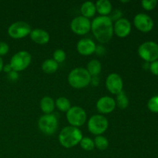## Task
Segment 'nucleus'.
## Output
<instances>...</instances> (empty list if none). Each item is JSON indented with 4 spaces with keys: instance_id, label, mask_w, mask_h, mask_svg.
<instances>
[{
    "instance_id": "423d86ee",
    "label": "nucleus",
    "mask_w": 158,
    "mask_h": 158,
    "mask_svg": "<svg viewBox=\"0 0 158 158\" xmlns=\"http://www.w3.org/2000/svg\"><path fill=\"white\" fill-rule=\"evenodd\" d=\"M39 129L46 135H52L58 128V119L54 114H44L38 120Z\"/></svg>"
},
{
    "instance_id": "7ed1b4c3",
    "label": "nucleus",
    "mask_w": 158,
    "mask_h": 158,
    "mask_svg": "<svg viewBox=\"0 0 158 158\" xmlns=\"http://www.w3.org/2000/svg\"><path fill=\"white\" fill-rule=\"evenodd\" d=\"M90 75L86 69L77 67L70 71L68 76V82L75 89H83L86 87L91 82Z\"/></svg>"
},
{
    "instance_id": "0eeeda50",
    "label": "nucleus",
    "mask_w": 158,
    "mask_h": 158,
    "mask_svg": "<svg viewBox=\"0 0 158 158\" xmlns=\"http://www.w3.org/2000/svg\"><path fill=\"white\" fill-rule=\"evenodd\" d=\"M138 55L146 62H154L158 59V44L155 42L148 41L138 47Z\"/></svg>"
},
{
    "instance_id": "a211bd4d",
    "label": "nucleus",
    "mask_w": 158,
    "mask_h": 158,
    "mask_svg": "<svg viewBox=\"0 0 158 158\" xmlns=\"http://www.w3.org/2000/svg\"><path fill=\"white\" fill-rule=\"evenodd\" d=\"M55 102L50 97H44L40 100V108L45 114H51L55 109Z\"/></svg>"
},
{
    "instance_id": "2f4dec72",
    "label": "nucleus",
    "mask_w": 158,
    "mask_h": 158,
    "mask_svg": "<svg viewBox=\"0 0 158 158\" xmlns=\"http://www.w3.org/2000/svg\"><path fill=\"white\" fill-rule=\"evenodd\" d=\"M8 77L10 80H16L17 79L19 78V75H18V73L15 72V71H11L9 73H8Z\"/></svg>"
},
{
    "instance_id": "5701e85b",
    "label": "nucleus",
    "mask_w": 158,
    "mask_h": 158,
    "mask_svg": "<svg viewBox=\"0 0 158 158\" xmlns=\"http://www.w3.org/2000/svg\"><path fill=\"white\" fill-rule=\"evenodd\" d=\"M116 105L118 106L120 109L124 110L129 105V99H128L127 96L125 94L123 91H121L117 94V99H116Z\"/></svg>"
},
{
    "instance_id": "f704fd0d",
    "label": "nucleus",
    "mask_w": 158,
    "mask_h": 158,
    "mask_svg": "<svg viewBox=\"0 0 158 158\" xmlns=\"http://www.w3.org/2000/svg\"><path fill=\"white\" fill-rule=\"evenodd\" d=\"M120 2H122V3H126V2H129V1H120Z\"/></svg>"
},
{
    "instance_id": "9b49d317",
    "label": "nucleus",
    "mask_w": 158,
    "mask_h": 158,
    "mask_svg": "<svg viewBox=\"0 0 158 158\" xmlns=\"http://www.w3.org/2000/svg\"><path fill=\"white\" fill-rule=\"evenodd\" d=\"M134 24L138 30L148 32L154 28V21L151 16L144 13H139L134 19Z\"/></svg>"
},
{
    "instance_id": "dca6fc26",
    "label": "nucleus",
    "mask_w": 158,
    "mask_h": 158,
    "mask_svg": "<svg viewBox=\"0 0 158 158\" xmlns=\"http://www.w3.org/2000/svg\"><path fill=\"white\" fill-rule=\"evenodd\" d=\"M30 38L34 43L40 45H45L49 43V34L46 30L42 29H32L30 34Z\"/></svg>"
},
{
    "instance_id": "c756f323",
    "label": "nucleus",
    "mask_w": 158,
    "mask_h": 158,
    "mask_svg": "<svg viewBox=\"0 0 158 158\" xmlns=\"http://www.w3.org/2000/svg\"><path fill=\"white\" fill-rule=\"evenodd\" d=\"M150 70L154 75L158 76V60L152 62L150 65Z\"/></svg>"
},
{
    "instance_id": "aec40b11",
    "label": "nucleus",
    "mask_w": 158,
    "mask_h": 158,
    "mask_svg": "<svg viewBox=\"0 0 158 158\" xmlns=\"http://www.w3.org/2000/svg\"><path fill=\"white\" fill-rule=\"evenodd\" d=\"M59 68V63H57L53 59H47L42 64V69L46 74H52L57 71Z\"/></svg>"
},
{
    "instance_id": "ddd939ff",
    "label": "nucleus",
    "mask_w": 158,
    "mask_h": 158,
    "mask_svg": "<svg viewBox=\"0 0 158 158\" xmlns=\"http://www.w3.org/2000/svg\"><path fill=\"white\" fill-rule=\"evenodd\" d=\"M97 109L100 113L103 114H110L116 108V101L114 98L108 96L102 97L97 100Z\"/></svg>"
},
{
    "instance_id": "6e6552de",
    "label": "nucleus",
    "mask_w": 158,
    "mask_h": 158,
    "mask_svg": "<svg viewBox=\"0 0 158 158\" xmlns=\"http://www.w3.org/2000/svg\"><path fill=\"white\" fill-rule=\"evenodd\" d=\"M66 120L70 126L77 128L82 127L86 121V111L80 106H71L66 112Z\"/></svg>"
},
{
    "instance_id": "7c9ffc66",
    "label": "nucleus",
    "mask_w": 158,
    "mask_h": 158,
    "mask_svg": "<svg viewBox=\"0 0 158 158\" xmlns=\"http://www.w3.org/2000/svg\"><path fill=\"white\" fill-rule=\"evenodd\" d=\"M111 16H109L110 19L111 20H115V22L117 21V20H118L119 19L121 18V12H120V10H118V9H117V10H114V12H111Z\"/></svg>"
},
{
    "instance_id": "4be33fe9",
    "label": "nucleus",
    "mask_w": 158,
    "mask_h": 158,
    "mask_svg": "<svg viewBox=\"0 0 158 158\" xmlns=\"http://www.w3.org/2000/svg\"><path fill=\"white\" fill-rule=\"evenodd\" d=\"M56 107L62 112H67L71 108L70 101L65 97H60L56 99L55 102Z\"/></svg>"
},
{
    "instance_id": "2eb2a0df",
    "label": "nucleus",
    "mask_w": 158,
    "mask_h": 158,
    "mask_svg": "<svg viewBox=\"0 0 158 158\" xmlns=\"http://www.w3.org/2000/svg\"><path fill=\"white\" fill-rule=\"evenodd\" d=\"M97 46L91 39L84 38L77 43V52L83 56H89L96 52Z\"/></svg>"
},
{
    "instance_id": "4468645a",
    "label": "nucleus",
    "mask_w": 158,
    "mask_h": 158,
    "mask_svg": "<svg viewBox=\"0 0 158 158\" xmlns=\"http://www.w3.org/2000/svg\"><path fill=\"white\" fill-rule=\"evenodd\" d=\"M131 32V24L127 19L120 18L114 24V33L120 38H125Z\"/></svg>"
},
{
    "instance_id": "393cba45",
    "label": "nucleus",
    "mask_w": 158,
    "mask_h": 158,
    "mask_svg": "<svg viewBox=\"0 0 158 158\" xmlns=\"http://www.w3.org/2000/svg\"><path fill=\"white\" fill-rule=\"evenodd\" d=\"M80 145L82 149L86 151H93L95 148L94 141L89 137H83L80 142Z\"/></svg>"
},
{
    "instance_id": "6ab92c4d",
    "label": "nucleus",
    "mask_w": 158,
    "mask_h": 158,
    "mask_svg": "<svg viewBox=\"0 0 158 158\" xmlns=\"http://www.w3.org/2000/svg\"><path fill=\"white\" fill-rule=\"evenodd\" d=\"M80 12H81L82 15L83 17H86L87 19L94 16V15L97 12L95 4L89 1L85 2L82 4L81 8H80Z\"/></svg>"
},
{
    "instance_id": "1a4fd4ad",
    "label": "nucleus",
    "mask_w": 158,
    "mask_h": 158,
    "mask_svg": "<svg viewBox=\"0 0 158 158\" xmlns=\"http://www.w3.org/2000/svg\"><path fill=\"white\" fill-rule=\"evenodd\" d=\"M31 31H32V29L29 24H28L26 22L19 21L9 26L8 29V34L11 38L19 40L29 35Z\"/></svg>"
},
{
    "instance_id": "f3484780",
    "label": "nucleus",
    "mask_w": 158,
    "mask_h": 158,
    "mask_svg": "<svg viewBox=\"0 0 158 158\" xmlns=\"http://www.w3.org/2000/svg\"><path fill=\"white\" fill-rule=\"evenodd\" d=\"M95 6L97 12L101 16H108L112 12V4L108 0H98Z\"/></svg>"
},
{
    "instance_id": "cd10ccee",
    "label": "nucleus",
    "mask_w": 158,
    "mask_h": 158,
    "mask_svg": "<svg viewBox=\"0 0 158 158\" xmlns=\"http://www.w3.org/2000/svg\"><path fill=\"white\" fill-rule=\"evenodd\" d=\"M157 0H143L141 2V6L146 10H153L157 6Z\"/></svg>"
},
{
    "instance_id": "f03ea898",
    "label": "nucleus",
    "mask_w": 158,
    "mask_h": 158,
    "mask_svg": "<svg viewBox=\"0 0 158 158\" xmlns=\"http://www.w3.org/2000/svg\"><path fill=\"white\" fill-rule=\"evenodd\" d=\"M83 134L79 128L72 126L65 127L59 135V142L65 148H71L80 143Z\"/></svg>"
},
{
    "instance_id": "9d476101",
    "label": "nucleus",
    "mask_w": 158,
    "mask_h": 158,
    "mask_svg": "<svg viewBox=\"0 0 158 158\" xmlns=\"http://www.w3.org/2000/svg\"><path fill=\"white\" fill-rule=\"evenodd\" d=\"M70 29L77 35H86L91 30V22L89 19L79 15L73 19L70 23Z\"/></svg>"
},
{
    "instance_id": "bb28decb",
    "label": "nucleus",
    "mask_w": 158,
    "mask_h": 158,
    "mask_svg": "<svg viewBox=\"0 0 158 158\" xmlns=\"http://www.w3.org/2000/svg\"><path fill=\"white\" fill-rule=\"evenodd\" d=\"M148 107L151 112L158 113V96L151 97L148 103Z\"/></svg>"
},
{
    "instance_id": "f257e3e1",
    "label": "nucleus",
    "mask_w": 158,
    "mask_h": 158,
    "mask_svg": "<svg viewBox=\"0 0 158 158\" xmlns=\"http://www.w3.org/2000/svg\"><path fill=\"white\" fill-rule=\"evenodd\" d=\"M91 30L97 41L106 43L114 35V24L109 16H97L91 23Z\"/></svg>"
},
{
    "instance_id": "39448f33",
    "label": "nucleus",
    "mask_w": 158,
    "mask_h": 158,
    "mask_svg": "<svg viewBox=\"0 0 158 158\" xmlns=\"http://www.w3.org/2000/svg\"><path fill=\"white\" fill-rule=\"evenodd\" d=\"M32 60V56L27 51H19L12 56L10 60V66L12 70L20 72L26 69L29 66Z\"/></svg>"
},
{
    "instance_id": "473e14b6",
    "label": "nucleus",
    "mask_w": 158,
    "mask_h": 158,
    "mask_svg": "<svg viewBox=\"0 0 158 158\" xmlns=\"http://www.w3.org/2000/svg\"><path fill=\"white\" fill-rule=\"evenodd\" d=\"M3 70H4L6 73H9L11 71H12V67H11L10 64H7L6 65V66H3Z\"/></svg>"
},
{
    "instance_id": "a878e982",
    "label": "nucleus",
    "mask_w": 158,
    "mask_h": 158,
    "mask_svg": "<svg viewBox=\"0 0 158 158\" xmlns=\"http://www.w3.org/2000/svg\"><path fill=\"white\" fill-rule=\"evenodd\" d=\"M52 57H53V60H55L57 63H61L66 60V54L64 50L58 49H56V50L54 51L53 54H52Z\"/></svg>"
},
{
    "instance_id": "20e7f679",
    "label": "nucleus",
    "mask_w": 158,
    "mask_h": 158,
    "mask_svg": "<svg viewBox=\"0 0 158 158\" xmlns=\"http://www.w3.org/2000/svg\"><path fill=\"white\" fill-rule=\"evenodd\" d=\"M109 123L107 119L103 115H96L92 116L89 119L87 123V128L89 133L94 135H101L103 133L106 132L107 130Z\"/></svg>"
},
{
    "instance_id": "f8f14e48",
    "label": "nucleus",
    "mask_w": 158,
    "mask_h": 158,
    "mask_svg": "<svg viewBox=\"0 0 158 158\" xmlns=\"http://www.w3.org/2000/svg\"><path fill=\"white\" fill-rule=\"evenodd\" d=\"M106 86L108 91L112 94H118L123 91V82L119 74L113 73L108 75L106 80Z\"/></svg>"
},
{
    "instance_id": "72a5a7b5",
    "label": "nucleus",
    "mask_w": 158,
    "mask_h": 158,
    "mask_svg": "<svg viewBox=\"0 0 158 158\" xmlns=\"http://www.w3.org/2000/svg\"><path fill=\"white\" fill-rule=\"evenodd\" d=\"M3 66H4V64H3V60L2 59V57L0 56V73L3 70Z\"/></svg>"
},
{
    "instance_id": "c85d7f7f",
    "label": "nucleus",
    "mask_w": 158,
    "mask_h": 158,
    "mask_svg": "<svg viewBox=\"0 0 158 158\" xmlns=\"http://www.w3.org/2000/svg\"><path fill=\"white\" fill-rule=\"evenodd\" d=\"M9 50V46L5 42H0V56H5L8 53Z\"/></svg>"
},
{
    "instance_id": "412c9836",
    "label": "nucleus",
    "mask_w": 158,
    "mask_h": 158,
    "mask_svg": "<svg viewBox=\"0 0 158 158\" xmlns=\"http://www.w3.org/2000/svg\"><path fill=\"white\" fill-rule=\"evenodd\" d=\"M102 69L101 63L97 60H92L87 64V72L90 75V77H97L100 73Z\"/></svg>"
},
{
    "instance_id": "b1692460",
    "label": "nucleus",
    "mask_w": 158,
    "mask_h": 158,
    "mask_svg": "<svg viewBox=\"0 0 158 158\" xmlns=\"http://www.w3.org/2000/svg\"><path fill=\"white\" fill-rule=\"evenodd\" d=\"M94 141L95 148H97L100 151H105L109 147V140L102 135L97 136Z\"/></svg>"
}]
</instances>
